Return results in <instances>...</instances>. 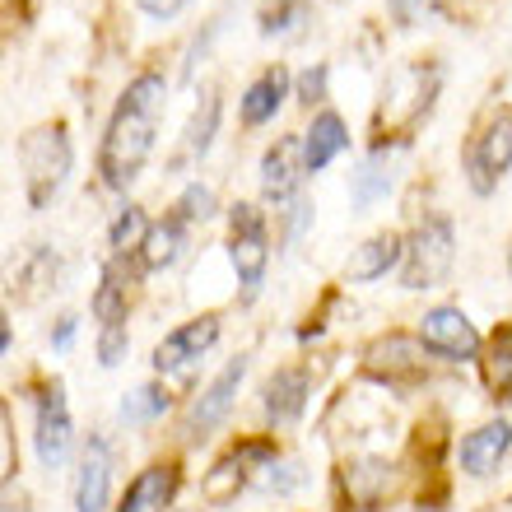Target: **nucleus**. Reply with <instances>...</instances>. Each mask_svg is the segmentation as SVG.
Masks as SVG:
<instances>
[{
    "mask_svg": "<svg viewBox=\"0 0 512 512\" xmlns=\"http://www.w3.org/2000/svg\"><path fill=\"white\" fill-rule=\"evenodd\" d=\"M401 261H405L401 233H378V238H368L364 247H354L345 275H350L354 284H373V280H387V270H396Z\"/></svg>",
    "mask_w": 512,
    "mask_h": 512,
    "instance_id": "nucleus-17",
    "label": "nucleus"
},
{
    "mask_svg": "<svg viewBox=\"0 0 512 512\" xmlns=\"http://www.w3.org/2000/svg\"><path fill=\"white\" fill-rule=\"evenodd\" d=\"M233 238H229V261L238 270L243 298H256L266 284V266H270V233H266V215L252 201H238L229 210Z\"/></svg>",
    "mask_w": 512,
    "mask_h": 512,
    "instance_id": "nucleus-5",
    "label": "nucleus"
},
{
    "mask_svg": "<svg viewBox=\"0 0 512 512\" xmlns=\"http://www.w3.org/2000/svg\"><path fill=\"white\" fill-rule=\"evenodd\" d=\"M508 261H512V252H508Z\"/></svg>",
    "mask_w": 512,
    "mask_h": 512,
    "instance_id": "nucleus-38",
    "label": "nucleus"
},
{
    "mask_svg": "<svg viewBox=\"0 0 512 512\" xmlns=\"http://www.w3.org/2000/svg\"><path fill=\"white\" fill-rule=\"evenodd\" d=\"M387 10L396 24H419V19L433 10V0H387Z\"/></svg>",
    "mask_w": 512,
    "mask_h": 512,
    "instance_id": "nucleus-34",
    "label": "nucleus"
},
{
    "mask_svg": "<svg viewBox=\"0 0 512 512\" xmlns=\"http://www.w3.org/2000/svg\"><path fill=\"white\" fill-rule=\"evenodd\" d=\"M438 66H396L382 84V103H378V135H396V131H415L429 117L433 98H438Z\"/></svg>",
    "mask_w": 512,
    "mask_h": 512,
    "instance_id": "nucleus-2",
    "label": "nucleus"
},
{
    "mask_svg": "<svg viewBox=\"0 0 512 512\" xmlns=\"http://www.w3.org/2000/svg\"><path fill=\"white\" fill-rule=\"evenodd\" d=\"M94 317L103 326H126V284H117V275H103V284H98L94 294Z\"/></svg>",
    "mask_w": 512,
    "mask_h": 512,
    "instance_id": "nucleus-29",
    "label": "nucleus"
},
{
    "mask_svg": "<svg viewBox=\"0 0 512 512\" xmlns=\"http://www.w3.org/2000/svg\"><path fill=\"white\" fill-rule=\"evenodd\" d=\"M112 494V452L103 438L84 447L80 475H75V512H108Z\"/></svg>",
    "mask_w": 512,
    "mask_h": 512,
    "instance_id": "nucleus-14",
    "label": "nucleus"
},
{
    "mask_svg": "<svg viewBox=\"0 0 512 512\" xmlns=\"http://www.w3.org/2000/svg\"><path fill=\"white\" fill-rule=\"evenodd\" d=\"M512 168V112H499L485 131L471 140L466 149V177H471V191L489 196L494 182Z\"/></svg>",
    "mask_w": 512,
    "mask_h": 512,
    "instance_id": "nucleus-6",
    "label": "nucleus"
},
{
    "mask_svg": "<svg viewBox=\"0 0 512 512\" xmlns=\"http://www.w3.org/2000/svg\"><path fill=\"white\" fill-rule=\"evenodd\" d=\"M485 382L499 401H512V322L494 331L489 340V354H485Z\"/></svg>",
    "mask_w": 512,
    "mask_h": 512,
    "instance_id": "nucleus-24",
    "label": "nucleus"
},
{
    "mask_svg": "<svg viewBox=\"0 0 512 512\" xmlns=\"http://www.w3.org/2000/svg\"><path fill=\"white\" fill-rule=\"evenodd\" d=\"M19 163H24L28 205L42 210L56 191L66 187V177H70V135H66V126L52 122V126L28 131L24 145H19Z\"/></svg>",
    "mask_w": 512,
    "mask_h": 512,
    "instance_id": "nucleus-3",
    "label": "nucleus"
},
{
    "mask_svg": "<svg viewBox=\"0 0 512 512\" xmlns=\"http://www.w3.org/2000/svg\"><path fill=\"white\" fill-rule=\"evenodd\" d=\"M177 215L182 219H210L215 215V191L201 187V182H191V187L182 191V201H177Z\"/></svg>",
    "mask_w": 512,
    "mask_h": 512,
    "instance_id": "nucleus-31",
    "label": "nucleus"
},
{
    "mask_svg": "<svg viewBox=\"0 0 512 512\" xmlns=\"http://www.w3.org/2000/svg\"><path fill=\"white\" fill-rule=\"evenodd\" d=\"M126 345H131L126 326H103V336H98V364H103V368H117L126 359Z\"/></svg>",
    "mask_w": 512,
    "mask_h": 512,
    "instance_id": "nucleus-32",
    "label": "nucleus"
},
{
    "mask_svg": "<svg viewBox=\"0 0 512 512\" xmlns=\"http://www.w3.org/2000/svg\"><path fill=\"white\" fill-rule=\"evenodd\" d=\"M5 512H28V499L24 494H5Z\"/></svg>",
    "mask_w": 512,
    "mask_h": 512,
    "instance_id": "nucleus-37",
    "label": "nucleus"
},
{
    "mask_svg": "<svg viewBox=\"0 0 512 512\" xmlns=\"http://www.w3.org/2000/svg\"><path fill=\"white\" fill-rule=\"evenodd\" d=\"M215 126H219V94L205 89L196 112H191L187 131H182V154H187V159H201L205 149H210V140H215Z\"/></svg>",
    "mask_w": 512,
    "mask_h": 512,
    "instance_id": "nucleus-23",
    "label": "nucleus"
},
{
    "mask_svg": "<svg viewBox=\"0 0 512 512\" xmlns=\"http://www.w3.org/2000/svg\"><path fill=\"white\" fill-rule=\"evenodd\" d=\"M182 247H187V219L182 215L159 219V224L149 229L145 247H140V266L145 270H168L177 256H182Z\"/></svg>",
    "mask_w": 512,
    "mask_h": 512,
    "instance_id": "nucleus-20",
    "label": "nucleus"
},
{
    "mask_svg": "<svg viewBox=\"0 0 512 512\" xmlns=\"http://www.w3.org/2000/svg\"><path fill=\"white\" fill-rule=\"evenodd\" d=\"M387 191H391V159H387V149H373V154L364 159V168L354 173L350 196H354V205H359V210H373Z\"/></svg>",
    "mask_w": 512,
    "mask_h": 512,
    "instance_id": "nucleus-22",
    "label": "nucleus"
},
{
    "mask_svg": "<svg viewBox=\"0 0 512 512\" xmlns=\"http://www.w3.org/2000/svg\"><path fill=\"white\" fill-rule=\"evenodd\" d=\"M154 131H159V117L131 108V103H117L108 131H103V149H98V168H103V182L108 187H131L135 173L145 168L149 149H154Z\"/></svg>",
    "mask_w": 512,
    "mask_h": 512,
    "instance_id": "nucleus-1",
    "label": "nucleus"
},
{
    "mask_svg": "<svg viewBox=\"0 0 512 512\" xmlns=\"http://www.w3.org/2000/svg\"><path fill=\"white\" fill-rule=\"evenodd\" d=\"M303 5H308V0H261V14H256V19H261V33H284V28L289 24H298V19H303Z\"/></svg>",
    "mask_w": 512,
    "mask_h": 512,
    "instance_id": "nucleus-30",
    "label": "nucleus"
},
{
    "mask_svg": "<svg viewBox=\"0 0 512 512\" xmlns=\"http://www.w3.org/2000/svg\"><path fill=\"white\" fill-rule=\"evenodd\" d=\"M419 340H424V350L443 354L452 364L480 354V331L461 308H429L419 317Z\"/></svg>",
    "mask_w": 512,
    "mask_h": 512,
    "instance_id": "nucleus-7",
    "label": "nucleus"
},
{
    "mask_svg": "<svg viewBox=\"0 0 512 512\" xmlns=\"http://www.w3.org/2000/svg\"><path fill=\"white\" fill-rule=\"evenodd\" d=\"M149 229H154V224L145 219V210H140V205H126L122 215L112 219V229H108V247H112L117 256H131V252H140V247H145Z\"/></svg>",
    "mask_w": 512,
    "mask_h": 512,
    "instance_id": "nucleus-26",
    "label": "nucleus"
},
{
    "mask_svg": "<svg viewBox=\"0 0 512 512\" xmlns=\"http://www.w3.org/2000/svg\"><path fill=\"white\" fill-rule=\"evenodd\" d=\"M303 177H308V149H303L298 135H280L266 149V159H261V191H266V201H275V205L294 201Z\"/></svg>",
    "mask_w": 512,
    "mask_h": 512,
    "instance_id": "nucleus-9",
    "label": "nucleus"
},
{
    "mask_svg": "<svg viewBox=\"0 0 512 512\" xmlns=\"http://www.w3.org/2000/svg\"><path fill=\"white\" fill-rule=\"evenodd\" d=\"M140 10H145L149 19H173V14L187 10V0H140Z\"/></svg>",
    "mask_w": 512,
    "mask_h": 512,
    "instance_id": "nucleus-35",
    "label": "nucleus"
},
{
    "mask_svg": "<svg viewBox=\"0 0 512 512\" xmlns=\"http://www.w3.org/2000/svg\"><path fill=\"white\" fill-rule=\"evenodd\" d=\"M126 103L140 112H149V117H159L163 103H168V80H163L159 70H145V75H135L131 84H126Z\"/></svg>",
    "mask_w": 512,
    "mask_h": 512,
    "instance_id": "nucleus-28",
    "label": "nucleus"
},
{
    "mask_svg": "<svg viewBox=\"0 0 512 512\" xmlns=\"http://www.w3.org/2000/svg\"><path fill=\"white\" fill-rule=\"evenodd\" d=\"M508 447H512V424L508 419H494V424H480V429H471L461 438L457 461L471 480H485V475L499 471V461L508 457Z\"/></svg>",
    "mask_w": 512,
    "mask_h": 512,
    "instance_id": "nucleus-13",
    "label": "nucleus"
},
{
    "mask_svg": "<svg viewBox=\"0 0 512 512\" xmlns=\"http://www.w3.org/2000/svg\"><path fill=\"white\" fill-rule=\"evenodd\" d=\"M215 340H219V317H215V312L191 317V322H182L177 331H168V336H163V345L154 350V368H159V373H177V368L196 364V359H201Z\"/></svg>",
    "mask_w": 512,
    "mask_h": 512,
    "instance_id": "nucleus-10",
    "label": "nucleus"
},
{
    "mask_svg": "<svg viewBox=\"0 0 512 512\" xmlns=\"http://www.w3.org/2000/svg\"><path fill=\"white\" fill-rule=\"evenodd\" d=\"M38 461L47 471L66 466L70 457V443H75V424H70V410H66V387L52 382L42 387V401H38Z\"/></svg>",
    "mask_w": 512,
    "mask_h": 512,
    "instance_id": "nucleus-8",
    "label": "nucleus"
},
{
    "mask_svg": "<svg viewBox=\"0 0 512 512\" xmlns=\"http://www.w3.org/2000/svg\"><path fill=\"white\" fill-rule=\"evenodd\" d=\"M284 94H289V70L284 66L261 70V75L247 84V94H243V122L247 126H266L270 117L280 112Z\"/></svg>",
    "mask_w": 512,
    "mask_h": 512,
    "instance_id": "nucleus-18",
    "label": "nucleus"
},
{
    "mask_svg": "<svg viewBox=\"0 0 512 512\" xmlns=\"http://www.w3.org/2000/svg\"><path fill=\"white\" fill-rule=\"evenodd\" d=\"M163 410H168V387L145 382V387H135L122 401V424H149V419H159Z\"/></svg>",
    "mask_w": 512,
    "mask_h": 512,
    "instance_id": "nucleus-27",
    "label": "nucleus"
},
{
    "mask_svg": "<svg viewBox=\"0 0 512 512\" xmlns=\"http://www.w3.org/2000/svg\"><path fill=\"white\" fill-rule=\"evenodd\" d=\"M345 145H350L345 122H340L336 112H317V117H312V131L303 135V149H308V173H322L326 163L336 159Z\"/></svg>",
    "mask_w": 512,
    "mask_h": 512,
    "instance_id": "nucleus-21",
    "label": "nucleus"
},
{
    "mask_svg": "<svg viewBox=\"0 0 512 512\" xmlns=\"http://www.w3.org/2000/svg\"><path fill=\"white\" fill-rule=\"evenodd\" d=\"M70 340H75V317H61V322H56L52 345H56V350H70Z\"/></svg>",
    "mask_w": 512,
    "mask_h": 512,
    "instance_id": "nucleus-36",
    "label": "nucleus"
},
{
    "mask_svg": "<svg viewBox=\"0 0 512 512\" xmlns=\"http://www.w3.org/2000/svg\"><path fill=\"white\" fill-rule=\"evenodd\" d=\"M452 261H457V233H452V219L447 215L419 219V229L410 233V243H405L401 284L405 289H433V284L447 280Z\"/></svg>",
    "mask_w": 512,
    "mask_h": 512,
    "instance_id": "nucleus-4",
    "label": "nucleus"
},
{
    "mask_svg": "<svg viewBox=\"0 0 512 512\" xmlns=\"http://www.w3.org/2000/svg\"><path fill=\"white\" fill-rule=\"evenodd\" d=\"M368 373L382 382H415L424 373V340H410L401 331H391V336L373 340L368 345Z\"/></svg>",
    "mask_w": 512,
    "mask_h": 512,
    "instance_id": "nucleus-12",
    "label": "nucleus"
},
{
    "mask_svg": "<svg viewBox=\"0 0 512 512\" xmlns=\"http://www.w3.org/2000/svg\"><path fill=\"white\" fill-rule=\"evenodd\" d=\"M243 485H247V461L233 452L229 461H219L215 471L205 475V499L215 503V508H224V503H233L243 494Z\"/></svg>",
    "mask_w": 512,
    "mask_h": 512,
    "instance_id": "nucleus-25",
    "label": "nucleus"
},
{
    "mask_svg": "<svg viewBox=\"0 0 512 512\" xmlns=\"http://www.w3.org/2000/svg\"><path fill=\"white\" fill-rule=\"evenodd\" d=\"M177 485H182V471H177L173 461H163V466H149V471H140L126 485L122 503H117V512H163L168 503L177 499Z\"/></svg>",
    "mask_w": 512,
    "mask_h": 512,
    "instance_id": "nucleus-15",
    "label": "nucleus"
},
{
    "mask_svg": "<svg viewBox=\"0 0 512 512\" xmlns=\"http://www.w3.org/2000/svg\"><path fill=\"white\" fill-rule=\"evenodd\" d=\"M308 391H312L308 368H275L266 391H261V405H266V415L275 424H294L303 415V405H308Z\"/></svg>",
    "mask_w": 512,
    "mask_h": 512,
    "instance_id": "nucleus-16",
    "label": "nucleus"
},
{
    "mask_svg": "<svg viewBox=\"0 0 512 512\" xmlns=\"http://www.w3.org/2000/svg\"><path fill=\"white\" fill-rule=\"evenodd\" d=\"M243 378H247V359L238 354V359H233L224 373H215V382L201 391V401L191 405V419H187V433H191V438H205L210 429H219V424L229 419L233 396H238Z\"/></svg>",
    "mask_w": 512,
    "mask_h": 512,
    "instance_id": "nucleus-11",
    "label": "nucleus"
},
{
    "mask_svg": "<svg viewBox=\"0 0 512 512\" xmlns=\"http://www.w3.org/2000/svg\"><path fill=\"white\" fill-rule=\"evenodd\" d=\"M298 98H303L308 108L326 98V66H322V61H317V66H308L303 75H298Z\"/></svg>",
    "mask_w": 512,
    "mask_h": 512,
    "instance_id": "nucleus-33",
    "label": "nucleus"
},
{
    "mask_svg": "<svg viewBox=\"0 0 512 512\" xmlns=\"http://www.w3.org/2000/svg\"><path fill=\"white\" fill-rule=\"evenodd\" d=\"M391 489V466L387 461H354V466H345V494H350V503L359 512H373L382 503V494Z\"/></svg>",
    "mask_w": 512,
    "mask_h": 512,
    "instance_id": "nucleus-19",
    "label": "nucleus"
}]
</instances>
